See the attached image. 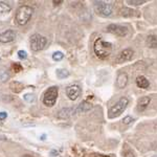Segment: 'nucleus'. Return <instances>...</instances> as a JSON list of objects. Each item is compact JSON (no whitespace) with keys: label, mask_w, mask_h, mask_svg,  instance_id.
I'll list each match as a JSON object with an SVG mask.
<instances>
[{"label":"nucleus","mask_w":157,"mask_h":157,"mask_svg":"<svg viewBox=\"0 0 157 157\" xmlns=\"http://www.w3.org/2000/svg\"><path fill=\"white\" fill-rule=\"evenodd\" d=\"M93 49H94V54L97 55L98 58L106 59L112 52V44L110 42L105 41L102 38H98V39L95 40Z\"/></svg>","instance_id":"f257e3e1"},{"label":"nucleus","mask_w":157,"mask_h":157,"mask_svg":"<svg viewBox=\"0 0 157 157\" xmlns=\"http://www.w3.org/2000/svg\"><path fill=\"white\" fill-rule=\"evenodd\" d=\"M34 10L29 6H21L16 12V21L19 25H25L33 16Z\"/></svg>","instance_id":"f03ea898"},{"label":"nucleus","mask_w":157,"mask_h":157,"mask_svg":"<svg viewBox=\"0 0 157 157\" xmlns=\"http://www.w3.org/2000/svg\"><path fill=\"white\" fill-rule=\"evenodd\" d=\"M128 104H129V100L127 98H125V97L121 98L120 101H118V102L116 103L115 105L110 109V110H109L108 117L109 118H115V117H117V116H120L121 113L126 110Z\"/></svg>","instance_id":"7ed1b4c3"},{"label":"nucleus","mask_w":157,"mask_h":157,"mask_svg":"<svg viewBox=\"0 0 157 157\" xmlns=\"http://www.w3.org/2000/svg\"><path fill=\"white\" fill-rule=\"evenodd\" d=\"M94 10L98 15L102 17H109L113 12V6L105 1H95Z\"/></svg>","instance_id":"20e7f679"},{"label":"nucleus","mask_w":157,"mask_h":157,"mask_svg":"<svg viewBox=\"0 0 157 157\" xmlns=\"http://www.w3.org/2000/svg\"><path fill=\"white\" fill-rule=\"evenodd\" d=\"M47 39L39 34H35L30 37V48L34 52H40L46 46Z\"/></svg>","instance_id":"39448f33"},{"label":"nucleus","mask_w":157,"mask_h":157,"mask_svg":"<svg viewBox=\"0 0 157 157\" xmlns=\"http://www.w3.org/2000/svg\"><path fill=\"white\" fill-rule=\"evenodd\" d=\"M58 89L57 86H52V87L48 88L44 93V98H43V103L44 105L48 106V107H52L56 104V101H57L58 98Z\"/></svg>","instance_id":"423d86ee"},{"label":"nucleus","mask_w":157,"mask_h":157,"mask_svg":"<svg viewBox=\"0 0 157 157\" xmlns=\"http://www.w3.org/2000/svg\"><path fill=\"white\" fill-rule=\"evenodd\" d=\"M107 30L111 34L115 35V36L118 37H125L128 35V29L126 26H123V25L120 24H110L108 25Z\"/></svg>","instance_id":"0eeeda50"},{"label":"nucleus","mask_w":157,"mask_h":157,"mask_svg":"<svg viewBox=\"0 0 157 157\" xmlns=\"http://www.w3.org/2000/svg\"><path fill=\"white\" fill-rule=\"evenodd\" d=\"M134 56V52L131 48H126L124 50H121L120 54L117 55L115 59L116 63H124V62H127V61H130L133 58Z\"/></svg>","instance_id":"6e6552de"},{"label":"nucleus","mask_w":157,"mask_h":157,"mask_svg":"<svg viewBox=\"0 0 157 157\" xmlns=\"http://www.w3.org/2000/svg\"><path fill=\"white\" fill-rule=\"evenodd\" d=\"M81 87L78 85H70L66 88V94L69 98V100L75 101L81 95Z\"/></svg>","instance_id":"1a4fd4ad"},{"label":"nucleus","mask_w":157,"mask_h":157,"mask_svg":"<svg viewBox=\"0 0 157 157\" xmlns=\"http://www.w3.org/2000/svg\"><path fill=\"white\" fill-rule=\"evenodd\" d=\"M16 38V33L12 29L6 30L0 34V42L1 43H10L13 42Z\"/></svg>","instance_id":"9d476101"},{"label":"nucleus","mask_w":157,"mask_h":157,"mask_svg":"<svg viewBox=\"0 0 157 157\" xmlns=\"http://www.w3.org/2000/svg\"><path fill=\"white\" fill-rule=\"evenodd\" d=\"M128 84V75L126 72H121L116 78V87L123 89Z\"/></svg>","instance_id":"9b49d317"},{"label":"nucleus","mask_w":157,"mask_h":157,"mask_svg":"<svg viewBox=\"0 0 157 157\" xmlns=\"http://www.w3.org/2000/svg\"><path fill=\"white\" fill-rule=\"evenodd\" d=\"M77 113V109L75 108H63L62 110L59 111L58 113V117L62 118V120H65V118H68L70 116H72L73 114Z\"/></svg>","instance_id":"f8f14e48"},{"label":"nucleus","mask_w":157,"mask_h":157,"mask_svg":"<svg viewBox=\"0 0 157 157\" xmlns=\"http://www.w3.org/2000/svg\"><path fill=\"white\" fill-rule=\"evenodd\" d=\"M151 102V98L150 97H143L138 100V103H137V110L143 112L145 111L147 108H148L149 104Z\"/></svg>","instance_id":"ddd939ff"},{"label":"nucleus","mask_w":157,"mask_h":157,"mask_svg":"<svg viewBox=\"0 0 157 157\" xmlns=\"http://www.w3.org/2000/svg\"><path fill=\"white\" fill-rule=\"evenodd\" d=\"M136 85H137L139 88L147 89L150 84H149V81L147 80L146 77H144V75H139V77H137V78H136Z\"/></svg>","instance_id":"4468645a"},{"label":"nucleus","mask_w":157,"mask_h":157,"mask_svg":"<svg viewBox=\"0 0 157 157\" xmlns=\"http://www.w3.org/2000/svg\"><path fill=\"white\" fill-rule=\"evenodd\" d=\"M91 108H92V105H91L90 103L84 101V102L81 103L75 109H77V112H87V111H89Z\"/></svg>","instance_id":"2eb2a0df"},{"label":"nucleus","mask_w":157,"mask_h":157,"mask_svg":"<svg viewBox=\"0 0 157 157\" xmlns=\"http://www.w3.org/2000/svg\"><path fill=\"white\" fill-rule=\"evenodd\" d=\"M147 44L150 48H157V36L156 35H150L147 38Z\"/></svg>","instance_id":"dca6fc26"},{"label":"nucleus","mask_w":157,"mask_h":157,"mask_svg":"<svg viewBox=\"0 0 157 157\" xmlns=\"http://www.w3.org/2000/svg\"><path fill=\"white\" fill-rule=\"evenodd\" d=\"M123 157H136L135 152H134L132 149L129 147L127 144L124 145L123 148Z\"/></svg>","instance_id":"f3484780"},{"label":"nucleus","mask_w":157,"mask_h":157,"mask_svg":"<svg viewBox=\"0 0 157 157\" xmlns=\"http://www.w3.org/2000/svg\"><path fill=\"white\" fill-rule=\"evenodd\" d=\"M11 12V6L3 1H0V16L6 15Z\"/></svg>","instance_id":"a211bd4d"},{"label":"nucleus","mask_w":157,"mask_h":157,"mask_svg":"<svg viewBox=\"0 0 157 157\" xmlns=\"http://www.w3.org/2000/svg\"><path fill=\"white\" fill-rule=\"evenodd\" d=\"M21 85L22 84L19 82H12L11 83V89L14 91V92L18 93L22 90V88H23V86H21Z\"/></svg>","instance_id":"6ab92c4d"},{"label":"nucleus","mask_w":157,"mask_h":157,"mask_svg":"<svg viewBox=\"0 0 157 157\" xmlns=\"http://www.w3.org/2000/svg\"><path fill=\"white\" fill-rule=\"evenodd\" d=\"M134 12L133 10H130V9H127V7H124V9L121 10V15L124 17H132L134 16Z\"/></svg>","instance_id":"aec40b11"},{"label":"nucleus","mask_w":157,"mask_h":157,"mask_svg":"<svg viewBox=\"0 0 157 157\" xmlns=\"http://www.w3.org/2000/svg\"><path fill=\"white\" fill-rule=\"evenodd\" d=\"M68 75H69V72H68L66 69H58L57 70V77L61 78V80L67 78Z\"/></svg>","instance_id":"412c9836"},{"label":"nucleus","mask_w":157,"mask_h":157,"mask_svg":"<svg viewBox=\"0 0 157 157\" xmlns=\"http://www.w3.org/2000/svg\"><path fill=\"white\" fill-rule=\"evenodd\" d=\"M127 3L130 6H141V4L146 3V0H128Z\"/></svg>","instance_id":"4be33fe9"},{"label":"nucleus","mask_w":157,"mask_h":157,"mask_svg":"<svg viewBox=\"0 0 157 157\" xmlns=\"http://www.w3.org/2000/svg\"><path fill=\"white\" fill-rule=\"evenodd\" d=\"M64 58V55H63L62 52H54V55H52V59L55 61H61Z\"/></svg>","instance_id":"5701e85b"},{"label":"nucleus","mask_w":157,"mask_h":157,"mask_svg":"<svg viewBox=\"0 0 157 157\" xmlns=\"http://www.w3.org/2000/svg\"><path fill=\"white\" fill-rule=\"evenodd\" d=\"M133 121H134V120H133V117H132V116L128 115V116H126V117L123 120V123L125 124V125H130V124L132 123Z\"/></svg>","instance_id":"b1692460"},{"label":"nucleus","mask_w":157,"mask_h":157,"mask_svg":"<svg viewBox=\"0 0 157 157\" xmlns=\"http://www.w3.org/2000/svg\"><path fill=\"white\" fill-rule=\"evenodd\" d=\"M18 57L21 60H25L27 58V52L25 50H19L18 52Z\"/></svg>","instance_id":"393cba45"},{"label":"nucleus","mask_w":157,"mask_h":157,"mask_svg":"<svg viewBox=\"0 0 157 157\" xmlns=\"http://www.w3.org/2000/svg\"><path fill=\"white\" fill-rule=\"evenodd\" d=\"M24 100L27 101V102H34L35 101V97L33 94H25L24 95Z\"/></svg>","instance_id":"a878e982"},{"label":"nucleus","mask_w":157,"mask_h":157,"mask_svg":"<svg viewBox=\"0 0 157 157\" xmlns=\"http://www.w3.org/2000/svg\"><path fill=\"white\" fill-rule=\"evenodd\" d=\"M7 117V113L6 112H0V120L3 121Z\"/></svg>","instance_id":"bb28decb"},{"label":"nucleus","mask_w":157,"mask_h":157,"mask_svg":"<svg viewBox=\"0 0 157 157\" xmlns=\"http://www.w3.org/2000/svg\"><path fill=\"white\" fill-rule=\"evenodd\" d=\"M92 157H111L109 155H103V154H92Z\"/></svg>","instance_id":"cd10ccee"},{"label":"nucleus","mask_w":157,"mask_h":157,"mask_svg":"<svg viewBox=\"0 0 157 157\" xmlns=\"http://www.w3.org/2000/svg\"><path fill=\"white\" fill-rule=\"evenodd\" d=\"M62 0H61V1H56V0H54V1H52V3H55L56 6H58V4H60V3H62Z\"/></svg>","instance_id":"c85d7f7f"},{"label":"nucleus","mask_w":157,"mask_h":157,"mask_svg":"<svg viewBox=\"0 0 157 157\" xmlns=\"http://www.w3.org/2000/svg\"><path fill=\"white\" fill-rule=\"evenodd\" d=\"M152 157H157V153H156V154H154V155H152Z\"/></svg>","instance_id":"c756f323"}]
</instances>
